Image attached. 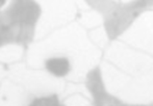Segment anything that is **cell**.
I'll use <instances>...</instances> for the list:
<instances>
[{"mask_svg":"<svg viewBox=\"0 0 153 106\" xmlns=\"http://www.w3.org/2000/svg\"><path fill=\"white\" fill-rule=\"evenodd\" d=\"M46 68L55 76H65L70 70V64L67 58H51L47 60Z\"/></svg>","mask_w":153,"mask_h":106,"instance_id":"6da1fadb","label":"cell"},{"mask_svg":"<svg viewBox=\"0 0 153 106\" xmlns=\"http://www.w3.org/2000/svg\"><path fill=\"white\" fill-rule=\"evenodd\" d=\"M29 106H62L59 104L56 96L44 97V98L36 99Z\"/></svg>","mask_w":153,"mask_h":106,"instance_id":"7a4b0ae2","label":"cell"}]
</instances>
